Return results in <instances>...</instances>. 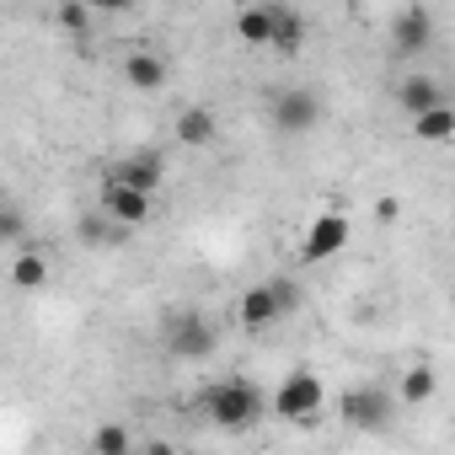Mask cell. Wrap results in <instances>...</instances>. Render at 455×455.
<instances>
[{"mask_svg": "<svg viewBox=\"0 0 455 455\" xmlns=\"http://www.w3.org/2000/svg\"><path fill=\"white\" fill-rule=\"evenodd\" d=\"M348 236H354V225H348V214H343V209L316 214V220H311V231H306V242H300V263L311 268V263L338 258V252L348 247Z\"/></svg>", "mask_w": 455, "mask_h": 455, "instance_id": "obj_5", "label": "cell"}, {"mask_svg": "<svg viewBox=\"0 0 455 455\" xmlns=\"http://www.w3.org/2000/svg\"><path fill=\"white\" fill-rule=\"evenodd\" d=\"M161 343H166L172 359L198 364V359H214V348H220V327H214L209 316H198V311H177V316H166Z\"/></svg>", "mask_w": 455, "mask_h": 455, "instance_id": "obj_3", "label": "cell"}, {"mask_svg": "<svg viewBox=\"0 0 455 455\" xmlns=\"http://www.w3.org/2000/svg\"><path fill=\"white\" fill-rule=\"evenodd\" d=\"M108 177H118V182H129V188H140V193H156L161 177H166V161H161V150H129V156L113 161Z\"/></svg>", "mask_w": 455, "mask_h": 455, "instance_id": "obj_9", "label": "cell"}, {"mask_svg": "<svg viewBox=\"0 0 455 455\" xmlns=\"http://www.w3.org/2000/svg\"><path fill=\"white\" fill-rule=\"evenodd\" d=\"M124 81H129L134 92H161V86H166V60L150 54V49H129V54H124Z\"/></svg>", "mask_w": 455, "mask_h": 455, "instance_id": "obj_12", "label": "cell"}, {"mask_svg": "<svg viewBox=\"0 0 455 455\" xmlns=\"http://www.w3.org/2000/svg\"><path fill=\"white\" fill-rule=\"evenodd\" d=\"M396 214H402V204H396V198H380V204H375V220H380V225H391Z\"/></svg>", "mask_w": 455, "mask_h": 455, "instance_id": "obj_23", "label": "cell"}, {"mask_svg": "<svg viewBox=\"0 0 455 455\" xmlns=\"http://www.w3.org/2000/svg\"><path fill=\"white\" fill-rule=\"evenodd\" d=\"M274 290H279V300H284V316H295V311H300V284H295V279H274Z\"/></svg>", "mask_w": 455, "mask_h": 455, "instance_id": "obj_22", "label": "cell"}, {"mask_svg": "<svg viewBox=\"0 0 455 455\" xmlns=\"http://www.w3.org/2000/svg\"><path fill=\"white\" fill-rule=\"evenodd\" d=\"M102 209L118 220V225H145L150 220V209H156V193H140V188H129V182H118V177H108L102 182Z\"/></svg>", "mask_w": 455, "mask_h": 455, "instance_id": "obj_6", "label": "cell"}, {"mask_svg": "<svg viewBox=\"0 0 455 455\" xmlns=\"http://www.w3.org/2000/svg\"><path fill=\"white\" fill-rule=\"evenodd\" d=\"M300 44H306V22H300V12H290V6H279V28H274V49H279V54H300Z\"/></svg>", "mask_w": 455, "mask_h": 455, "instance_id": "obj_20", "label": "cell"}, {"mask_svg": "<svg viewBox=\"0 0 455 455\" xmlns=\"http://www.w3.org/2000/svg\"><path fill=\"white\" fill-rule=\"evenodd\" d=\"M412 134H418V140H428V145L455 140V108H450V102H439V108H428V113H412Z\"/></svg>", "mask_w": 455, "mask_h": 455, "instance_id": "obj_16", "label": "cell"}, {"mask_svg": "<svg viewBox=\"0 0 455 455\" xmlns=\"http://www.w3.org/2000/svg\"><path fill=\"white\" fill-rule=\"evenodd\" d=\"M428 44H434V17H428L423 6H407V12L391 22V49H396L402 60H418V54H428Z\"/></svg>", "mask_w": 455, "mask_h": 455, "instance_id": "obj_8", "label": "cell"}, {"mask_svg": "<svg viewBox=\"0 0 455 455\" xmlns=\"http://www.w3.org/2000/svg\"><path fill=\"white\" fill-rule=\"evenodd\" d=\"M338 412H343V423H354V428H386V423H391V396H386L380 386H359V391H343Z\"/></svg>", "mask_w": 455, "mask_h": 455, "instance_id": "obj_7", "label": "cell"}, {"mask_svg": "<svg viewBox=\"0 0 455 455\" xmlns=\"http://www.w3.org/2000/svg\"><path fill=\"white\" fill-rule=\"evenodd\" d=\"M0 242L22 247V209H17V204H6V214H0Z\"/></svg>", "mask_w": 455, "mask_h": 455, "instance_id": "obj_21", "label": "cell"}, {"mask_svg": "<svg viewBox=\"0 0 455 455\" xmlns=\"http://www.w3.org/2000/svg\"><path fill=\"white\" fill-rule=\"evenodd\" d=\"M322 407H327V386H322V375L316 370H290L284 380H279V391L268 396V412L274 418H284V423H322Z\"/></svg>", "mask_w": 455, "mask_h": 455, "instance_id": "obj_2", "label": "cell"}, {"mask_svg": "<svg viewBox=\"0 0 455 455\" xmlns=\"http://www.w3.org/2000/svg\"><path fill=\"white\" fill-rule=\"evenodd\" d=\"M444 102V92H439V81L428 76V70H407L402 81H396V108L412 118V113H428V108H439Z\"/></svg>", "mask_w": 455, "mask_h": 455, "instance_id": "obj_11", "label": "cell"}, {"mask_svg": "<svg viewBox=\"0 0 455 455\" xmlns=\"http://www.w3.org/2000/svg\"><path fill=\"white\" fill-rule=\"evenodd\" d=\"M86 6H97V12H113V17H118V12H129V6H134V0H86Z\"/></svg>", "mask_w": 455, "mask_h": 455, "instance_id": "obj_24", "label": "cell"}, {"mask_svg": "<svg viewBox=\"0 0 455 455\" xmlns=\"http://www.w3.org/2000/svg\"><path fill=\"white\" fill-rule=\"evenodd\" d=\"M434 391H439V375H434L428 364H407V370H402V380H396V396H402L407 407H423Z\"/></svg>", "mask_w": 455, "mask_h": 455, "instance_id": "obj_15", "label": "cell"}, {"mask_svg": "<svg viewBox=\"0 0 455 455\" xmlns=\"http://www.w3.org/2000/svg\"><path fill=\"white\" fill-rule=\"evenodd\" d=\"M12 284L22 290V295H38L44 284H49V263H44V252H17V263H12Z\"/></svg>", "mask_w": 455, "mask_h": 455, "instance_id": "obj_17", "label": "cell"}, {"mask_svg": "<svg viewBox=\"0 0 455 455\" xmlns=\"http://www.w3.org/2000/svg\"><path fill=\"white\" fill-rule=\"evenodd\" d=\"M268 118L279 134H311L322 124V97L311 86H284L274 102H268Z\"/></svg>", "mask_w": 455, "mask_h": 455, "instance_id": "obj_4", "label": "cell"}, {"mask_svg": "<svg viewBox=\"0 0 455 455\" xmlns=\"http://www.w3.org/2000/svg\"><path fill=\"white\" fill-rule=\"evenodd\" d=\"M86 450H92V455H129V450H134V434H129L124 423H102V428L86 439Z\"/></svg>", "mask_w": 455, "mask_h": 455, "instance_id": "obj_19", "label": "cell"}, {"mask_svg": "<svg viewBox=\"0 0 455 455\" xmlns=\"http://www.w3.org/2000/svg\"><path fill=\"white\" fill-rule=\"evenodd\" d=\"M198 407H204V418H209L214 428H252V423L268 412V396H263L247 375H225V380L204 386Z\"/></svg>", "mask_w": 455, "mask_h": 455, "instance_id": "obj_1", "label": "cell"}, {"mask_svg": "<svg viewBox=\"0 0 455 455\" xmlns=\"http://www.w3.org/2000/svg\"><path fill=\"white\" fill-rule=\"evenodd\" d=\"M214 134H220L214 108H182V113H177V145L204 150V145H214Z\"/></svg>", "mask_w": 455, "mask_h": 455, "instance_id": "obj_13", "label": "cell"}, {"mask_svg": "<svg viewBox=\"0 0 455 455\" xmlns=\"http://www.w3.org/2000/svg\"><path fill=\"white\" fill-rule=\"evenodd\" d=\"M236 316H242V327H247V332H268L274 322H284V300H279L274 279H268V284H252V290L242 295Z\"/></svg>", "mask_w": 455, "mask_h": 455, "instance_id": "obj_10", "label": "cell"}, {"mask_svg": "<svg viewBox=\"0 0 455 455\" xmlns=\"http://www.w3.org/2000/svg\"><path fill=\"white\" fill-rule=\"evenodd\" d=\"M274 28H279V6H247V12H236V38L242 44L274 49Z\"/></svg>", "mask_w": 455, "mask_h": 455, "instance_id": "obj_14", "label": "cell"}, {"mask_svg": "<svg viewBox=\"0 0 455 455\" xmlns=\"http://www.w3.org/2000/svg\"><path fill=\"white\" fill-rule=\"evenodd\" d=\"M124 231H129V225H118L108 209H102V214H92V220H81V242H92V247H118V242H124Z\"/></svg>", "mask_w": 455, "mask_h": 455, "instance_id": "obj_18", "label": "cell"}]
</instances>
